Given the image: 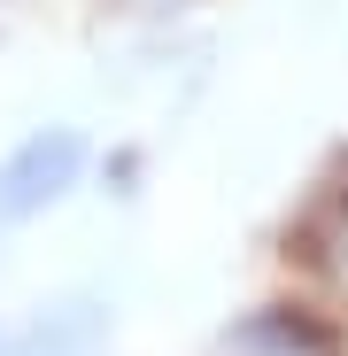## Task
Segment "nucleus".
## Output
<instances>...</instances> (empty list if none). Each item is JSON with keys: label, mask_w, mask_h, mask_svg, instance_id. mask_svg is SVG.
Wrapping results in <instances>:
<instances>
[{"label": "nucleus", "mask_w": 348, "mask_h": 356, "mask_svg": "<svg viewBox=\"0 0 348 356\" xmlns=\"http://www.w3.org/2000/svg\"><path fill=\"white\" fill-rule=\"evenodd\" d=\"M78 170H85V140H78L70 124L16 140L8 155H0V225H31V217H47L54 202L78 186Z\"/></svg>", "instance_id": "obj_1"}, {"label": "nucleus", "mask_w": 348, "mask_h": 356, "mask_svg": "<svg viewBox=\"0 0 348 356\" xmlns=\"http://www.w3.org/2000/svg\"><path fill=\"white\" fill-rule=\"evenodd\" d=\"M0 356H16V348H8V333H0Z\"/></svg>", "instance_id": "obj_2"}]
</instances>
